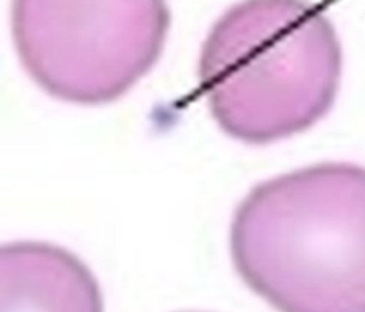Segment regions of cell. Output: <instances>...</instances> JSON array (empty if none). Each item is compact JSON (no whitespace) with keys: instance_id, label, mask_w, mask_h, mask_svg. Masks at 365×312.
I'll list each match as a JSON object with an SVG mask.
<instances>
[{"instance_id":"2","label":"cell","mask_w":365,"mask_h":312,"mask_svg":"<svg viewBox=\"0 0 365 312\" xmlns=\"http://www.w3.org/2000/svg\"><path fill=\"white\" fill-rule=\"evenodd\" d=\"M342 67L329 20L307 0H242L210 30L198 77L218 125L247 144L302 132L334 105Z\"/></svg>"},{"instance_id":"1","label":"cell","mask_w":365,"mask_h":312,"mask_svg":"<svg viewBox=\"0 0 365 312\" xmlns=\"http://www.w3.org/2000/svg\"><path fill=\"white\" fill-rule=\"evenodd\" d=\"M230 245L238 275L278 312H365V167L319 162L255 185Z\"/></svg>"},{"instance_id":"4","label":"cell","mask_w":365,"mask_h":312,"mask_svg":"<svg viewBox=\"0 0 365 312\" xmlns=\"http://www.w3.org/2000/svg\"><path fill=\"white\" fill-rule=\"evenodd\" d=\"M0 312H103L98 284L67 249L16 241L0 251Z\"/></svg>"},{"instance_id":"3","label":"cell","mask_w":365,"mask_h":312,"mask_svg":"<svg viewBox=\"0 0 365 312\" xmlns=\"http://www.w3.org/2000/svg\"><path fill=\"white\" fill-rule=\"evenodd\" d=\"M165 0H13L11 31L29 76L76 104L110 103L158 60Z\"/></svg>"}]
</instances>
